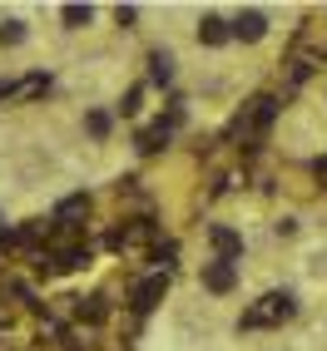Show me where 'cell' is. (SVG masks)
I'll list each match as a JSON object with an SVG mask.
<instances>
[{
    "label": "cell",
    "instance_id": "1",
    "mask_svg": "<svg viewBox=\"0 0 327 351\" xmlns=\"http://www.w3.org/2000/svg\"><path fill=\"white\" fill-rule=\"evenodd\" d=\"M273 119H278V95H253L238 109V119L228 124V144H238V149L263 144V134L273 129Z\"/></svg>",
    "mask_w": 327,
    "mask_h": 351
},
{
    "label": "cell",
    "instance_id": "2",
    "mask_svg": "<svg viewBox=\"0 0 327 351\" xmlns=\"http://www.w3.org/2000/svg\"><path fill=\"white\" fill-rule=\"evenodd\" d=\"M297 312V302L293 292H263L258 302H248V312H243V332H263V326H283L288 317Z\"/></svg>",
    "mask_w": 327,
    "mask_h": 351
},
{
    "label": "cell",
    "instance_id": "3",
    "mask_svg": "<svg viewBox=\"0 0 327 351\" xmlns=\"http://www.w3.org/2000/svg\"><path fill=\"white\" fill-rule=\"evenodd\" d=\"M154 238H159V228H154L149 218H134V223H124L120 232H114L109 243H114V252H144Z\"/></svg>",
    "mask_w": 327,
    "mask_h": 351
},
{
    "label": "cell",
    "instance_id": "4",
    "mask_svg": "<svg viewBox=\"0 0 327 351\" xmlns=\"http://www.w3.org/2000/svg\"><path fill=\"white\" fill-rule=\"evenodd\" d=\"M40 95H50V75H25V80H15V84H0V104H30Z\"/></svg>",
    "mask_w": 327,
    "mask_h": 351
},
{
    "label": "cell",
    "instance_id": "5",
    "mask_svg": "<svg viewBox=\"0 0 327 351\" xmlns=\"http://www.w3.org/2000/svg\"><path fill=\"white\" fill-rule=\"evenodd\" d=\"M164 292H169V272L159 267V272H149L144 282L134 287V312H139V317H149V312L159 307V302H164Z\"/></svg>",
    "mask_w": 327,
    "mask_h": 351
},
{
    "label": "cell",
    "instance_id": "6",
    "mask_svg": "<svg viewBox=\"0 0 327 351\" xmlns=\"http://www.w3.org/2000/svg\"><path fill=\"white\" fill-rule=\"evenodd\" d=\"M317 64H322L317 55H308V50H297V45H293V55H288V64H283V95H293V89L308 80Z\"/></svg>",
    "mask_w": 327,
    "mask_h": 351
},
{
    "label": "cell",
    "instance_id": "7",
    "mask_svg": "<svg viewBox=\"0 0 327 351\" xmlns=\"http://www.w3.org/2000/svg\"><path fill=\"white\" fill-rule=\"evenodd\" d=\"M89 263V247H50V252H40V267H50V272H75Z\"/></svg>",
    "mask_w": 327,
    "mask_h": 351
},
{
    "label": "cell",
    "instance_id": "8",
    "mask_svg": "<svg viewBox=\"0 0 327 351\" xmlns=\"http://www.w3.org/2000/svg\"><path fill=\"white\" fill-rule=\"evenodd\" d=\"M238 287V267L233 263H203V292H214V297H223V292H233Z\"/></svg>",
    "mask_w": 327,
    "mask_h": 351
},
{
    "label": "cell",
    "instance_id": "9",
    "mask_svg": "<svg viewBox=\"0 0 327 351\" xmlns=\"http://www.w3.org/2000/svg\"><path fill=\"white\" fill-rule=\"evenodd\" d=\"M208 243H214L218 263H233V257L243 252V232H238V228H228V223H214V228H208Z\"/></svg>",
    "mask_w": 327,
    "mask_h": 351
},
{
    "label": "cell",
    "instance_id": "10",
    "mask_svg": "<svg viewBox=\"0 0 327 351\" xmlns=\"http://www.w3.org/2000/svg\"><path fill=\"white\" fill-rule=\"evenodd\" d=\"M84 218H89V198H84V193H69V198L55 208V223H60V228H80Z\"/></svg>",
    "mask_w": 327,
    "mask_h": 351
},
{
    "label": "cell",
    "instance_id": "11",
    "mask_svg": "<svg viewBox=\"0 0 327 351\" xmlns=\"http://www.w3.org/2000/svg\"><path fill=\"white\" fill-rule=\"evenodd\" d=\"M233 35L248 40V45H253V40H263V35H268V15H263V10H243L238 20H233Z\"/></svg>",
    "mask_w": 327,
    "mask_h": 351
},
{
    "label": "cell",
    "instance_id": "12",
    "mask_svg": "<svg viewBox=\"0 0 327 351\" xmlns=\"http://www.w3.org/2000/svg\"><path fill=\"white\" fill-rule=\"evenodd\" d=\"M297 50H308V55L327 60V25H322V20H308V25H302V35H297Z\"/></svg>",
    "mask_w": 327,
    "mask_h": 351
},
{
    "label": "cell",
    "instance_id": "13",
    "mask_svg": "<svg viewBox=\"0 0 327 351\" xmlns=\"http://www.w3.org/2000/svg\"><path fill=\"white\" fill-rule=\"evenodd\" d=\"M174 124H179V109L169 114V119H159L154 129H144V134H139V149H144V154L164 149V144H169V134H174Z\"/></svg>",
    "mask_w": 327,
    "mask_h": 351
},
{
    "label": "cell",
    "instance_id": "14",
    "mask_svg": "<svg viewBox=\"0 0 327 351\" xmlns=\"http://www.w3.org/2000/svg\"><path fill=\"white\" fill-rule=\"evenodd\" d=\"M228 35H233V25H228L223 15H203V20H199V40H203V45H223Z\"/></svg>",
    "mask_w": 327,
    "mask_h": 351
},
{
    "label": "cell",
    "instance_id": "15",
    "mask_svg": "<svg viewBox=\"0 0 327 351\" xmlns=\"http://www.w3.org/2000/svg\"><path fill=\"white\" fill-rule=\"evenodd\" d=\"M149 75H154V84H169V80H174V55L154 50V55H149Z\"/></svg>",
    "mask_w": 327,
    "mask_h": 351
},
{
    "label": "cell",
    "instance_id": "16",
    "mask_svg": "<svg viewBox=\"0 0 327 351\" xmlns=\"http://www.w3.org/2000/svg\"><path fill=\"white\" fill-rule=\"evenodd\" d=\"M89 15H95L89 5H65V10H60V20H65L69 30H84V25H89Z\"/></svg>",
    "mask_w": 327,
    "mask_h": 351
},
{
    "label": "cell",
    "instance_id": "17",
    "mask_svg": "<svg viewBox=\"0 0 327 351\" xmlns=\"http://www.w3.org/2000/svg\"><path fill=\"white\" fill-rule=\"evenodd\" d=\"M84 129H89V138H104V134H109V114H104V109H89V114H84Z\"/></svg>",
    "mask_w": 327,
    "mask_h": 351
},
{
    "label": "cell",
    "instance_id": "18",
    "mask_svg": "<svg viewBox=\"0 0 327 351\" xmlns=\"http://www.w3.org/2000/svg\"><path fill=\"white\" fill-rule=\"evenodd\" d=\"M25 40V25L20 20H0V45H20Z\"/></svg>",
    "mask_w": 327,
    "mask_h": 351
},
{
    "label": "cell",
    "instance_id": "19",
    "mask_svg": "<svg viewBox=\"0 0 327 351\" xmlns=\"http://www.w3.org/2000/svg\"><path fill=\"white\" fill-rule=\"evenodd\" d=\"M80 317H84V322H104V297H89V302H80Z\"/></svg>",
    "mask_w": 327,
    "mask_h": 351
},
{
    "label": "cell",
    "instance_id": "20",
    "mask_svg": "<svg viewBox=\"0 0 327 351\" xmlns=\"http://www.w3.org/2000/svg\"><path fill=\"white\" fill-rule=\"evenodd\" d=\"M139 95H144V89H139V84H134L129 95H124V114H134V109H139Z\"/></svg>",
    "mask_w": 327,
    "mask_h": 351
},
{
    "label": "cell",
    "instance_id": "21",
    "mask_svg": "<svg viewBox=\"0 0 327 351\" xmlns=\"http://www.w3.org/2000/svg\"><path fill=\"white\" fill-rule=\"evenodd\" d=\"M313 173H317V178H322V183H327V154H322V158H317V163H313Z\"/></svg>",
    "mask_w": 327,
    "mask_h": 351
}]
</instances>
